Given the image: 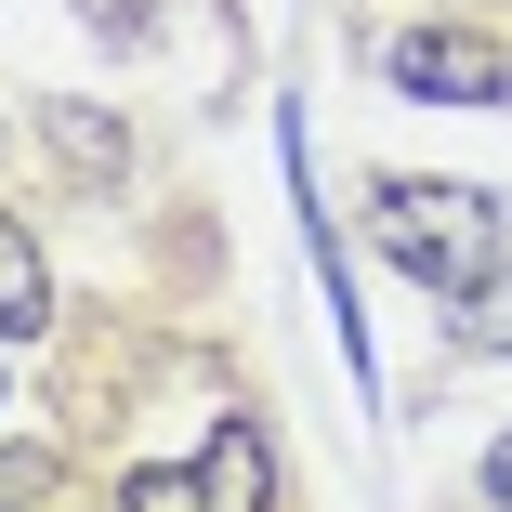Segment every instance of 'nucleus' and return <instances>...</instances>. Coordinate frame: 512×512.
Masks as SVG:
<instances>
[{
  "instance_id": "f257e3e1",
  "label": "nucleus",
  "mask_w": 512,
  "mask_h": 512,
  "mask_svg": "<svg viewBox=\"0 0 512 512\" xmlns=\"http://www.w3.org/2000/svg\"><path fill=\"white\" fill-rule=\"evenodd\" d=\"M368 237H381V263H407V276L447 302V289H473L499 263V197L486 184H434V171H394L368 197Z\"/></svg>"
},
{
  "instance_id": "f03ea898",
  "label": "nucleus",
  "mask_w": 512,
  "mask_h": 512,
  "mask_svg": "<svg viewBox=\"0 0 512 512\" xmlns=\"http://www.w3.org/2000/svg\"><path fill=\"white\" fill-rule=\"evenodd\" d=\"M263 499H276V447L250 421H211L197 460H145L119 486V512H263Z\"/></svg>"
},
{
  "instance_id": "7ed1b4c3",
  "label": "nucleus",
  "mask_w": 512,
  "mask_h": 512,
  "mask_svg": "<svg viewBox=\"0 0 512 512\" xmlns=\"http://www.w3.org/2000/svg\"><path fill=\"white\" fill-rule=\"evenodd\" d=\"M394 92H421V106H499L512 66H499L486 40H460V27H407V40H394Z\"/></svg>"
},
{
  "instance_id": "20e7f679",
  "label": "nucleus",
  "mask_w": 512,
  "mask_h": 512,
  "mask_svg": "<svg viewBox=\"0 0 512 512\" xmlns=\"http://www.w3.org/2000/svg\"><path fill=\"white\" fill-rule=\"evenodd\" d=\"M53 329V263L27 250V224L0 211V342H40Z\"/></svg>"
},
{
  "instance_id": "39448f33",
  "label": "nucleus",
  "mask_w": 512,
  "mask_h": 512,
  "mask_svg": "<svg viewBox=\"0 0 512 512\" xmlns=\"http://www.w3.org/2000/svg\"><path fill=\"white\" fill-rule=\"evenodd\" d=\"M447 329H460L473 355H512V263H486L473 289H447Z\"/></svg>"
},
{
  "instance_id": "423d86ee",
  "label": "nucleus",
  "mask_w": 512,
  "mask_h": 512,
  "mask_svg": "<svg viewBox=\"0 0 512 512\" xmlns=\"http://www.w3.org/2000/svg\"><path fill=\"white\" fill-rule=\"evenodd\" d=\"M486 499H499V512H512V434H499V447H486Z\"/></svg>"
}]
</instances>
